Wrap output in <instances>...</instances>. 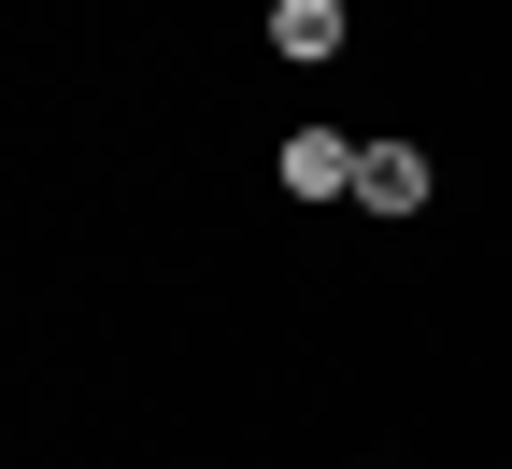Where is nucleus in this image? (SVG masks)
<instances>
[{
    "mask_svg": "<svg viewBox=\"0 0 512 469\" xmlns=\"http://www.w3.org/2000/svg\"><path fill=\"white\" fill-rule=\"evenodd\" d=\"M427 185H441V157L413 128H370L356 143V214H427Z\"/></svg>",
    "mask_w": 512,
    "mask_h": 469,
    "instance_id": "obj_1",
    "label": "nucleus"
},
{
    "mask_svg": "<svg viewBox=\"0 0 512 469\" xmlns=\"http://www.w3.org/2000/svg\"><path fill=\"white\" fill-rule=\"evenodd\" d=\"M271 185H285V199H356V128H285Z\"/></svg>",
    "mask_w": 512,
    "mask_h": 469,
    "instance_id": "obj_2",
    "label": "nucleus"
},
{
    "mask_svg": "<svg viewBox=\"0 0 512 469\" xmlns=\"http://www.w3.org/2000/svg\"><path fill=\"white\" fill-rule=\"evenodd\" d=\"M342 43H356V0H271V57L313 72V57H342Z\"/></svg>",
    "mask_w": 512,
    "mask_h": 469,
    "instance_id": "obj_3",
    "label": "nucleus"
}]
</instances>
